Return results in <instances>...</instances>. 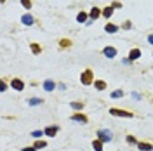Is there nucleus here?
I'll return each instance as SVG.
<instances>
[{
  "label": "nucleus",
  "instance_id": "nucleus-13",
  "mask_svg": "<svg viewBox=\"0 0 153 151\" xmlns=\"http://www.w3.org/2000/svg\"><path fill=\"white\" fill-rule=\"evenodd\" d=\"M21 21H23V24H26V26H30V24H33V18H31L30 14H24V16L21 18Z\"/></svg>",
  "mask_w": 153,
  "mask_h": 151
},
{
  "label": "nucleus",
  "instance_id": "nucleus-4",
  "mask_svg": "<svg viewBox=\"0 0 153 151\" xmlns=\"http://www.w3.org/2000/svg\"><path fill=\"white\" fill-rule=\"evenodd\" d=\"M10 87H12L14 91H23V89H24V83H23V80H19V78H12Z\"/></svg>",
  "mask_w": 153,
  "mask_h": 151
},
{
  "label": "nucleus",
  "instance_id": "nucleus-5",
  "mask_svg": "<svg viewBox=\"0 0 153 151\" xmlns=\"http://www.w3.org/2000/svg\"><path fill=\"white\" fill-rule=\"evenodd\" d=\"M103 54H104L106 57L113 59V57L117 56V49H115V47H104V49H103Z\"/></svg>",
  "mask_w": 153,
  "mask_h": 151
},
{
  "label": "nucleus",
  "instance_id": "nucleus-21",
  "mask_svg": "<svg viewBox=\"0 0 153 151\" xmlns=\"http://www.w3.org/2000/svg\"><path fill=\"white\" fill-rule=\"evenodd\" d=\"M85 19H87V14H85V12H80V14L77 16V21H78V23H84Z\"/></svg>",
  "mask_w": 153,
  "mask_h": 151
},
{
  "label": "nucleus",
  "instance_id": "nucleus-18",
  "mask_svg": "<svg viewBox=\"0 0 153 151\" xmlns=\"http://www.w3.org/2000/svg\"><path fill=\"white\" fill-rule=\"evenodd\" d=\"M33 146H35L37 150H42V148H45V146H47V142H45V141H40V139H38V141L35 142Z\"/></svg>",
  "mask_w": 153,
  "mask_h": 151
},
{
  "label": "nucleus",
  "instance_id": "nucleus-19",
  "mask_svg": "<svg viewBox=\"0 0 153 151\" xmlns=\"http://www.w3.org/2000/svg\"><path fill=\"white\" fill-rule=\"evenodd\" d=\"M112 14H113V7H106V9L103 10V16H104V18H110Z\"/></svg>",
  "mask_w": 153,
  "mask_h": 151
},
{
  "label": "nucleus",
  "instance_id": "nucleus-24",
  "mask_svg": "<svg viewBox=\"0 0 153 151\" xmlns=\"http://www.w3.org/2000/svg\"><path fill=\"white\" fill-rule=\"evenodd\" d=\"M127 142H129V144H136V146H137V141H136V137H134V136H127Z\"/></svg>",
  "mask_w": 153,
  "mask_h": 151
},
{
  "label": "nucleus",
  "instance_id": "nucleus-23",
  "mask_svg": "<svg viewBox=\"0 0 153 151\" xmlns=\"http://www.w3.org/2000/svg\"><path fill=\"white\" fill-rule=\"evenodd\" d=\"M44 134H45L44 130H35V132H31V136H33V137H38V139H40Z\"/></svg>",
  "mask_w": 153,
  "mask_h": 151
},
{
  "label": "nucleus",
  "instance_id": "nucleus-27",
  "mask_svg": "<svg viewBox=\"0 0 153 151\" xmlns=\"http://www.w3.org/2000/svg\"><path fill=\"white\" fill-rule=\"evenodd\" d=\"M132 97H134V99H141V96H139L137 92H132Z\"/></svg>",
  "mask_w": 153,
  "mask_h": 151
},
{
  "label": "nucleus",
  "instance_id": "nucleus-2",
  "mask_svg": "<svg viewBox=\"0 0 153 151\" xmlns=\"http://www.w3.org/2000/svg\"><path fill=\"white\" fill-rule=\"evenodd\" d=\"M80 82L84 83V85H91V83H94V75H92V70H85V71H82V75H80Z\"/></svg>",
  "mask_w": 153,
  "mask_h": 151
},
{
  "label": "nucleus",
  "instance_id": "nucleus-1",
  "mask_svg": "<svg viewBox=\"0 0 153 151\" xmlns=\"http://www.w3.org/2000/svg\"><path fill=\"white\" fill-rule=\"evenodd\" d=\"M98 139L103 141V142H110L113 139L112 130H108V129H99V130H98Z\"/></svg>",
  "mask_w": 153,
  "mask_h": 151
},
{
  "label": "nucleus",
  "instance_id": "nucleus-9",
  "mask_svg": "<svg viewBox=\"0 0 153 151\" xmlns=\"http://www.w3.org/2000/svg\"><path fill=\"white\" fill-rule=\"evenodd\" d=\"M139 57H141V50L139 49H132L129 52V59L131 61H136V59H139Z\"/></svg>",
  "mask_w": 153,
  "mask_h": 151
},
{
  "label": "nucleus",
  "instance_id": "nucleus-6",
  "mask_svg": "<svg viewBox=\"0 0 153 151\" xmlns=\"http://www.w3.org/2000/svg\"><path fill=\"white\" fill-rule=\"evenodd\" d=\"M56 89V82H52V80H45L44 82V91L45 92H52Z\"/></svg>",
  "mask_w": 153,
  "mask_h": 151
},
{
  "label": "nucleus",
  "instance_id": "nucleus-25",
  "mask_svg": "<svg viewBox=\"0 0 153 151\" xmlns=\"http://www.w3.org/2000/svg\"><path fill=\"white\" fill-rule=\"evenodd\" d=\"M21 4H23L26 9H30V7H31V2H30V0H21Z\"/></svg>",
  "mask_w": 153,
  "mask_h": 151
},
{
  "label": "nucleus",
  "instance_id": "nucleus-14",
  "mask_svg": "<svg viewBox=\"0 0 153 151\" xmlns=\"http://www.w3.org/2000/svg\"><path fill=\"white\" fill-rule=\"evenodd\" d=\"M104 30H106V33H117L118 31V26L117 24H106Z\"/></svg>",
  "mask_w": 153,
  "mask_h": 151
},
{
  "label": "nucleus",
  "instance_id": "nucleus-8",
  "mask_svg": "<svg viewBox=\"0 0 153 151\" xmlns=\"http://www.w3.org/2000/svg\"><path fill=\"white\" fill-rule=\"evenodd\" d=\"M72 120L73 122H80V123H87V116L82 115V113H75V115H72Z\"/></svg>",
  "mask_w": 153,
  "mask_h": 151
},
{
  "label": "nucleus",
  "instance_id": "nucleus-15",
  "mask_svg": "<svg viewBox=\"0 0 153 151\" xmlns=\"http://www.w3.org/2000/svg\"><path fill=\"white\" fill-rule=\"evenodd\" d=\"M99 16H101V10L98 9V7H94V9L91 10V18H92V19H98Z\"/></svg>",
  "mask_w": 153,
  "mask_h": 151
},
{
  "label": "nucleus",
  "instance_id": "nucleus-22",
  "mask_svg": "<svg viewBox=\"0 0 153 151\" xmlns=\"http://www.w3.org/2000/svg\"><path fill=\"white\" fill-rule=\"evenodd\" d=\"M31 52H33V54H40V47H38L37 43H31Z\"/></svg>",
  "mask_w": 153,
  "mask_h": 151
},
{
  "label": "nucleus",
  "instance_id": "nucleus-10",
  "mask_svg": "<svg viewBox=\"0 0 153 151\" xmlns=\"http://www.w3.org/2000/svg\"><path fill=\"white\" fill-rule=\"evenodd\" d=\"M58 130H59V129H58V127H47V129H45V136H49V137H54V136H56V134H58Z\"/></svg>",
  "mask_w": 153,
  "mask_h": 151
},
{
  "label": "nucleus",
  "instance_id": "nucleus-11",
  "mask_svg": "<svg viewBox=\"0 0 153 151\" xmlns=\"http://www.w3.org/2000/svg\"><path fill=\"white\" fill-rule=\"evenodd\" d=\"M92 148H94V151H103V141H99L98 137L92 141Z\"/></svg>",
  "mask_w": 153,
  "mask_h": 151
},
{
  "label": "nucleus",
  "instance_id": "nucleus-12",
  "mask_svg": "<svg viewBox=\"0 0 153 151\" xmlns=\"http://www.w3.org/2000/svg\"><path fill=\"white\" fill-rule=\"evenodd\" d=\"M94 87H96L98 91H104V89H106V82L104 80H94Z\"/></svg>",
  "mask_w": 153,
  "mask_h": 151
},
{
  "label": "nucleus",
  "instance_id": "nucleus-17",
  "mask_svg": "<svg viewBox=\"0 0 153 151\" xmlns=\"http://www.w3.org/2000/svg\"><path fill=\"white\" fill-rule=\"evenodd\" d=\"M122 96H123V91H120V89H118V91H113V92H112V97H113V99H120Z\"/></svg>",
  "mask_w": 153,
  "mask_h": 151
},
{
  "label": "nucleus",
  "instance_id": "nucleus-20",
  "mask_svg": "<svg viewBox=\"0 0 153 151\" xmlns=\"http://www.w3.org/2000/svg\"><path fill=\"white\" fill-rule=\"evenodd\" d=\"M70 106H72L73 110H78V111L84 108V104H82V102H70Z\"/></svg>",
  "mask_w": 153,
  "mask_h": 151
},
{
  "label": "nucleus",
  "instance_id": "nucleus-7",
  "mask_svg": "<svg viewBox=\"0 0 153 151\" xmlns=\"http://www.w3.org/2000/svg\"><path fill=\"white\" fill-rule=\"evenodd\" d=\"M137 150L139 151H153V144H150V142H137Z\"/></svg>",
  "mask_w": 153,
  "mask_h": 151
},
{
  "label": "nucleus",
  "instance_id": "nucleus-26",
  "mask_svg": "<svg viewBox=\"0 0 153 151\" xmlns=\"http://www.w3.org/2000/svg\"><path fill=\"white\" fill-rule=\"evenodd\" d=\"M21 151H37V148L35 146H28V148H23Z\"/></svg>",
  "mask_w": 153,
  "mask_h": 151
},
{
  "label": "nucleus",
  "instance_id": "nucleus-28",
  "mask_svg": "<svg viewBox=\"0 0 153 151\" xmlns=\"http://www.w3.org/2000/svg\"><path fill=\"white\" fill-rule=\"evenodd\" d=\"M148 42H150V43L153 45V35H150V37H148Z\"/></svg>",
  "mask_w": 153,
  "mask_h": 151
},
{
  "label": "nucleus",
  "instance_id": "nucleus-16",
  "mask_svg": "<svg viewBox=\"0 0 153 151\" xmlns=\"http://www.w3.org/2000/svg\"><path fill=\"white\" fill-rule=\"evenodd\" d=\"M28 104H30V106H37V104H42V99H40V97H31V99L28 101Z\"/></svg>",
  "mask_w": 153,
  "mask_h": 151
},
{
  "label": "nucleus",
  "instance_id": "nucleus-3",
  "mask_svg": "<svg viewBox=\"0 0 153 151\" xmlns=\"http://www.w3.org/2000/svg\"><path fill=\"white\" fill-rule=\"evenodd\" d=\"M110 115L113 116H125V118H132V113L131 111H123L118 108H110Z\"/></svg>",
  "mask_w": 153,
  "mask_h": 151
}]
</instances>
